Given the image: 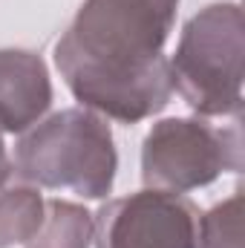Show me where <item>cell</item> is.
I'll use <instances>...</instances> for the list:
<instances>
[{
	"mask_svg": "<svg viewBox=\"0 0 245 248\" xmlns=\"http://www.w3.org/2000/svg\"><path fill=\"white\" fill-rule=\"evenodd\" d=\"M176 0H90L58 44L75 95L119 119H141L168 98L159 46Z\"/></svg>",
	"mask_w": 245,
	"mask_h": 248,
	"instance_id": "1",
	"label": "cell"
},
{
	"mask_svg": "<svg viewBox=\"0 0 245 248\" xmlns=\"http://www.w3.org/2000/svg\"><path fill=\"white\" fill-rule=\"evenodd\" d=\"M90 122V116L63 113L46 122L44 130L23 139L17 150V162L23 168L20 173L49 187H75L81 196H101L110 190L116 168L110 133L98 127L78 144V150H72Z\"/></svg>",
	"mask_w": 245,
	"mask_h": 248,
	"instance_id": "2",
	"label": "cell"
},
{
	"mask_svg": "<svg viewBox=\"0 0 245 248\" xmlns=\"http://www.w3.org/2000/svg\"><path fill=\"white\" fill-rule=\"evenodd\" d=\"M190 208L179 199L144 193L101 211V248H193Z\"/></svg>",
	"mask_w": 245,
	"mask_h": 248,
	"instance_id": "3",
	"label": "cell"
},
{
	"mask_svg": "<svg viewBox=\"0 0 245 248\" xmlns=\"http://www.w3.org/2000/svg\"><path fill=\"white\" fill-rule=\"evenodd\" d=\"M6 173V153H3V141H0V176Z\"/></svg>",
	"mask_w": 245,
	"mask_h": 248,
	"instance_id": "4",
	"label": "cell"
}]
</instances>
